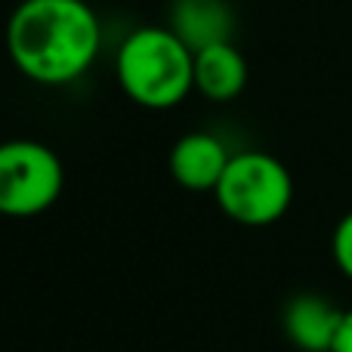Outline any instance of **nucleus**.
<instances>
[{
	"instance_id": "nucleus-10",
	"label": "nucleus",
	"mask_w": 352,
	"mask_h": 352,
	"mask_svg": "<svg viewBox=\"0 0 352 352\" xmlns=\"http://www.w3.org/2000/svg\"><path fill=\"white\" fill-rule=\"evenodd\" d=\"M331 352H352V306L343 309V322H340V331H337V340Z\"/></svg>"
},
{
	"instance_id": "nucleus-5",
	"label": "nucleus",
	"mask_w": 352,
	"mask_h": 352,
	"mask_svg": "<svg viewBox=\"0 0 352 352\" xmlns=\"http://www.w3.org/2000/svg\"><path fill=\"white\" fill-rule=\"evenodd\" d=\"M229 158L232 155L219 136L195 130L173 142L167 167L176 186H182L186 192H213L229 167Z\"/></svg>"
},
{
	"instance_id": "nucleus-9",
	"label": "nucleus",
	"mask_w": 352,
	"mask_h": 352,
	"mask_svg": "<svg viewBox=\"0 0 352 352\" xmlns=\"http://www.w3.org/2000/svg\"><path fill=\"white\" fill-rule=\"evenodd\" d=\"M331 256H334L337 269L352 281V210L343 213L340 223L334 226V235H331Z\"/></svg>"
},
{
	"instance_id": "nucleus-8",
	"label": "nucleus",
	"mask_w": 352,
	"mask_h": 352,
	"mask_svg": "<svg viewBox=\"0 0 352 352\" xmlns=\"http://www.w3.org/2000/svg\"><path fill=\"white\" fill-rule=\"evenodd\" d=\"M229 16L219 0H182L176 6V34L192 50H201L213 41H229Z\"/></svg>"
},
{
	"instance_id": "nucleus-1",
	"label": "nucleus",
	"mask_w": 352,
	"mask_h": 352,
	"mask_svg": "<svg viewBox=\"0 0 352 352\" xmlns=\"http://www.w3.org/2000/svg\"><path fill=\"white\" fill-rule=\"evenodd\" d=\"M3 41L19 74L43 87H65L96 62L102 25L87 0H19Z\"/></svg>"
},
{
	"instance_id": "nucleus-2",
	"label": "nucleus",
	"mask_w": 352,
	"mask_h": 352,
	"mask_svg": "<svg viewBox=\"0 0 352 352\" xmlns=\"http://www.w3.org/2000/svg\"><path fill=\"white\" fill-rule=\"evenodd\" d=\"M115 74L130 102L152 111L173 109L195 90V50L173 28L146 25L124 37Z\"/></svg>"
},
{
	"instance_id": "nucleus-4",
	"label": "nucleus",
	"mask_w": 352,
	"mask_h": 352,
	"mask_svg": "<svg viewBox=\"0 0 352 352\" xmlns=\"http://www.w3.org/2000/svg\"><path fill=\"white\" fill-rule=\"evenodd\" d=\"M65 188V167L37 140L0 142V217L31 219L47 213Z\"/></svg>"
},
{
	"instance_id": "nucleus-6",
	"label": "nucleus",
	"mask_w": 352,
	"mask_h": 352,
	"mask_svg": "<svg viewBox=\"0 0 352 352\" xmlns=\"http://www.w3.org/2000/svg\"><path fill=\"white\" fill-rule=\"evenodd\" d=\"M340 322L343 309L322 294H297L287 300L285 312H281L285 337L300 352H331Z\"/></svg>"
},
{
	"instance_id": "nucleus-3",
	"label": "nucleus",
	"mask_w": 352,
	"mask_h": 352,
	"mask_svg": "<svg viewBox=\"0 0 352 352\" xmlns=\"http://www.w3.org/2000/svg\"><path fill=\"white\" fill-rule=\"evenodd\" d=\"M219 210L250 229L272 226L291 210L294 176L269 152H238L229 158L219 186L213 188Z\"/></svg>"
},
{
	"instance_id": "nucleus-7",
	"label": "nucleus",
	"mask_w": 352,
	"mask_h": 352,
	"mask_svg": "<svg viewBox=\"0 0 352 352\" xmlns=\"http://www.w3.org/2000/svg\"><path fill=\"white\" fill-rule=\"evenodd\" d=\"M248 87V59L232 41H213L195 50V90L210 102H232Z\"/></svg>"
}]
</instances>
